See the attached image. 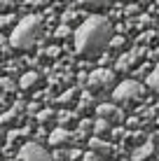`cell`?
<instances>
[{"label": "cell", "instance_id": "obj_1", "mask_svg": "<svg viewBox=\"0 0 159 161\" xmlns=\"http://www.w3.org/2000/svg\"><path fill=\"white\" fill-rule=\"evenodd\" d=\"M112 37V26L105 16L101 14H91L87 16V21H82L80 28L75 31V52L80 56H98L103 49L108 47Z\"/></svg>", "mask_w": 159, "mask_h": 161}, {"label": "cell", "instance_id": "obj_2", "mask_svg": "<svg viewBox=\"0 0 159 161\" xmlns=\"http://www.w3.org/2000/svg\"><path fill=\"white\" fill-rule=\"evenodd\" d=\"M42 33V19L37 14H28L16 24V28L12 31V37H9V44L14 49H28L35 44V40Z\"/></svg>", "mask_w": 159, "mask_h": 161}, {"label": "cell", "instance_id": "obj_3", "mask_svg": "<svg viewBox=\"0 0 159 161\" xmlns=\"http://www.w3.org/2000/svg\"><path fill=\"white\" fill-rule=\"evenodd\" d=\"M140 93H143V89H140V84L136 80H124L122 84L115 86L112 98H115V103H131L136 98H140Z\"/></svg>", "mask_w": 159, "mask_h": 161}, {"label": "cell", "instance_id": "obj_4", "mask_svg": "<svg viewBox=\"0 0 159 161\" xmlns=\"http://www.w3.org/2000/svg\"><path fill=\"white\" fill-rule=\"evenodd\" d=\"M19 161H54L47 154V149L37 142H26L24 147L19 149Z\"/></svg>", "mask_w": 159, "mask_h": 161}, {"label": "cell", "instance_id": "obj_5", "mask_svg": "<svg viewBox=\"0 0 159 161\" xmlns=\"http://www.w3.org/2000/svg\"><path fill=\"white\" fill-rule=\"evenodd\" d=\"M112 82H115V73L112 70H105V68H98L87 77V86H89L91 91H101V89L110 86Z\"/></svg>", "mask_w": 159, "mask_h": 161}, {"label": "cell", "instance_id": "obj_6", "mask_svg": "<svg viewBox=\"0 0 159 161\" xmlns=\"http://www.w3.org/2000/svg\"><path fill=\"white\" fill-rule=\"evenodd\" d=\"M89 152H94L101 159H105V157H112L115 154V145L108 142V140H103V138H91L89 140Z\"/></svg>", "mask_w": 159, "mask_h": 161}, {"label": "cell", "instance_id": "obj_7", "mask_svg": "<svg viewBox=\"0 0 159 161\" xmlns=\"http://www.w3.org/2000/svg\"><path fill=\"white\" fill-rule=\"evenodd\" d=\"M96 112H98V119H103V121H119L122 119V110L117 108V105H112V103H103V105H98L96 108Z\"/></svg>", "mask_w": 159, "mask_h": 161}, {"label": "cell", "instance_id": "obj_8", "mask_svg": "<svg viewBox=\"0 0 159 161\" xmlns=\"http://www.w3.org/2000/svg\"><path fill=\"white\" fill-rule=\"evenodd\" d=\"M152 152H155V145L145 140L143 145H138V147L133 149V154H131V159H133V161H147V159L152 157Z\"/></svg>", "mask_w": 159, "mask_h": 161}, {"label": "cell", "instance_id": "obj_9", "mask_svg": "<svg viewBox=\"0 0 159 161\" xmlns=\"http://www.w3.org/2000/svg\"><path fill=\"white\" fill-rule=\"evenodd\" d=\"M73 140V136H70L65 129H56L49 136V145H54V147H61V145H68V142Z\"/></svg>", "mask_w": 159, "mask_h": 161}, {"label": "cell", "instance_id": "obj_10", "mask_svg": "<svg viewBox=\"0 0 159 161\" xmlns=\"http://www.w3.org/2000/svg\"><path fill=\"white\" fill-rule=\"evenodd\" d=\"M19 112H21V103H14L12 110H7V112L0 114V124H12V121H16Z\"/></svg>", "mask_w": 159, "mask_h": 161}, {"label": "cell", "instance_id": "obj_11", "mask_svg": "<svg viewBox=\"0 0 159 161\" xmlns=\"http://www.w3.org/2000/svg\"><path fill=\"white\" fill-rule=\"evenodd\" d=\"M37 80H40V75L33 73V70H31V73H24V75H21V80H19V86L21 89H33L37 84Z\"/></svg>", "mask_w": 159, "mask_h": 161}, {"label": "cell", "instance_id": "obj_12", "mask_svg": "<svg viewBox=\"0 0 159 161\" xmlns=\"http://www.w3.org/2000/svg\"><path fill=\"white\" fill-rule=\"evenodd\" d=\"M147 86H150L155 93H159V61H157L155 70H152V73L147 75Z\"/></svg>", "mask_w": 159, "mask_h": 161}, {"label": "cell", "instance_id": "obj_13", "mask_svg": "<svg viewBox=\"0 0 159 161\" xmlns=\"http://www.w3.org/2000/svg\"><path fill=\"white\" fill-rule=\"evenodd\" d=\"M133 58H131V54H124V56H119L117 58V63H115V68L117 70H129V68H133Z\"/></svg>", "mask_w": 159, "mask_h": 161}, {"label": "cell", "instance_id": "obj_14", "mask_svg": "<svg viewBox=\"0 0 159 161\" xmlns=\"http://www.w3.org/2000/svg\"><path fill=\"white\" fill-rule=\"evenodd\" d=\"M94 133H96L94 138H101V136H105V133H110V124L103 121V119H96L94 121Z\"/></svg>", "mask_w": 159, "mask_h": 161}, {"label": "cell", "instance_id": "obj_15", "mask_svg": "<svg viewBox=\"0 0 159 161\" xmlns=\"http://www.w3.org/2000/svg\"><path fill=\"white\" fill-rule=\"evenodd\" d=\"M112 0H80L82 7H108Z\"/></svg>", "mask_w": 159, "mask_h": 161}, {"label": "cell", "instance_id": "obj_16", "mask_svg": "<svg viewBox=\"0 0 159 161\" xmlns=\"http://www.w3.org/2000/svg\"><path fill=\"white\" fill-rule=\"evenodd\" d=\"M124 44H127L124 35H112V37H110V42H108V47H112V49H119V47H124Z\"/></svg>", "mask_w": 159, "mask_h": 161}, {"label": "cell", "instance_id": "obj_17", "mask_svg": "<svg viewBox=\"0 0 159 161\" xmlns=\"http://www.w3.org/2000/svg\"><path fill=\"white\" fill-rule=\"evenodd\" d=\"M14 24V14H0V28H7Z\"/></svg>", "mask_w": 159, "mask_h": 161}, {"label": "cell", "instance_id": "obj_18", "mask_svg": "<svg viewBox=\"0 0 159 161\" xmlns=\"http://www.w3.org/2000/svg\"><path fill=\"white\" fill-rule=\"evenodd\" d=\"M75 19H80V12H77V9H70V12L63 14V24H65V26H68L70 21H75Z\"/></svg>", "mask_w": 159, "mask_h": 161}, {"label": "cell", "instance_id": "obj_19", "mask_svg": "<svg viewBox=\"0 0 159 161\" xmlns=\"http://www.w3.org/2000/svg\"><path fill=\"white\" fill-rule=\"evenodd\" d=\"M0 89H3V91H14V82L9 80V77H3V80H0Z\"/></svg>", "mask_w": 159, "mask_h": 161}, {"label": "cell", "instance_id": "obj_20", "mask_svg": "<svg viewBox=\"0 0 159 161\" xmlns=\"http://www.w3.org/2000/svg\"><path fill=\"white\" fill-rule=\"evenodd\" d=\"M52 117H54L52 110H42V112H37V117H35V119L40 121V124H45V121H47V119H52Z\"/></svg>", "mask_w": 159, "mask_h": 161}, {"label": "cell", "instance_id": "obj_21", "mask_svg": "<svg viewBox=\"0 0 159 161\" xmlns=\"http://www.w3.org/2000/svg\"><path fill=\"white\" fill-rule=\"evenodd\" d=\"M73 119H75V112H61V114H59V121H61V126L68 124V121H73Z\"/></svg>", "mask_w": 159, "mask_h": 161}, {"label": "cell", "instance_id": "obj_22", "mask_svg": "<svg viewBox=\"0 0 159 161\" xmlns=\"http://www.w3.org/2000/svg\"><path fill=\"white\" fill-rule=\"evenodd\" d=\"M73 96H75V89H68L65 93H61V96H59V103H68V101H73Z\"/></svg>", "mask_w": 159, "mask_h": 161}, {"label": "cell", "instance_id": "obj_23", "mask_svg": "<svg viewBox=\"0 0 159 161\" xmlns=\"http://www.w3.org/2000/svg\"><path fill=\"white\" fill-rule=\"evenodd\" d=\"M68 33H70V26L61 24V26H59V28H56V33H54V35H56V37H65V35H68Z\"/></svg>", "mask_w": 159, "mask_h": 161}, {"label": "cell", "instance_id": "obj_24", "mask_svg": "<svg viewBox=\"0 0 159 161\" xmlns=\"http://www.w3.org/2000/svg\"><path fill=\"white\" fill-rule=\"evenodd\" d=\"M12 5H14V0H0V14L7 12V9H12Z\"/></svg>", "mask_w": 159, "mask_h": 161}, {"label": "cell", "instance_id": "obj_25", "mask_svg": "<svg viewBox=\"0 0 159 161\" xmlns=\"http://www.w3.org/2000/svg\"><path fill=\"white\" fill-rule=\"evenodd\" d=\"M138 5H129V7H124V14H127V16H136V14H138Z\"/></svg>", "mask_w": 159, "mask_h": 161}, {"label": "cell", "instance_id": "obj_26", "mask_svg": "<svg viewBox=\"0 0 159 161\" xmlns=\"http://www.w3.org/2000/svg\"><path fill=\"white\" fill-rule=\"evenodd\" d=\"M82 159H84V161H105V159H101V157H98V154H94V152L82 154Z\"/></svg>", "mask_w": 159, "mask_h": 161}, {"label": "cell", "instance_id": "obj_27", "mask_svg": "<svg viewBox=\"0 0 159 161\" xmlns=\"http://www.w3.org/2000/svg\"><path fill=\"white\" fill-rule=\"evenodd\" d=\"M26 7H42L45 5V0H24Z\"/></svg>", "mask_w": 159, "mask_h": 161}, {"label": "cell", "instance_id": "obj_28", "mask_svg": "<svg viewBox=\"0 0 159 161\" xmlns=\"http://www.w3.org/2000/svg\"><path fill=\"white\" fill-rule=\"evenodd\" d=\"M47 54H49L52 58H56L59 54H61V49H59V47H52V49H47Z\"/></svg>", "mask_w": 159, "mask_h": 161}, {"label": "cell", "instance_id": "obj_29", "mask_svg": "<svg viewBox=\"0 0 159 161\" xmlns=\"http://www.w3.org/2000/svg\"><path fill=\"white\" fill-rule=\"evenodd\" d=\"M5 108V101H3V98H0V110H3Z\"/></svg>", "mask_w": 159, "mask_h": 161}, {"label": "cell", "instance_id": "obj_30", "mask_svg": "<svg viewBox=\"0 0 159 161\" xmlns=\"http://www.w3.org/2000/svg\"><path fill=\"white\" fill-rule=\"evenodd\" d=\"M0 138H3V129H0Z\"/></svg>", "mask_w": 159, "mask_h": 161}, {"label": "cell", "instance_id": "obj_31", "mask_svg": "<svg viewBox=\"0 0 159 161\" xmlns=\"http://www.w3.org/2000/svg\"><path fill=\"white\" fill-rule=\"evenodd\" d=\"M155 3H157V5H159V0H155Z\"/></svg>", "mask_w": 159, "mask_h": 161}, {"label": "cell", "instance_id": "obj_32", "mask_svg": "<svg viewBox=\"0 0 159 161\" xmlns=\"http://www.w3.org/2000/svg\"><path fill=\"white\" fill-rule=\"evenodd\" d=\"M7 161H14V159H7Z\"/></svg>", "mask_w": 159, "mask_h": 161}, {"label": "cell", "instance_id": "obj_33", "mask_svg": "<svg viewBox=\"0 0 159 161\" xmlns=\"http://www.w3.org/2000/svg\"><path fill=\"white\" fill-rule=\"evenodd\" d=\"M157 124H159V121H157Z\"/></svg>", "mask_w": 159, "mask_h": 161}]
</instances>
